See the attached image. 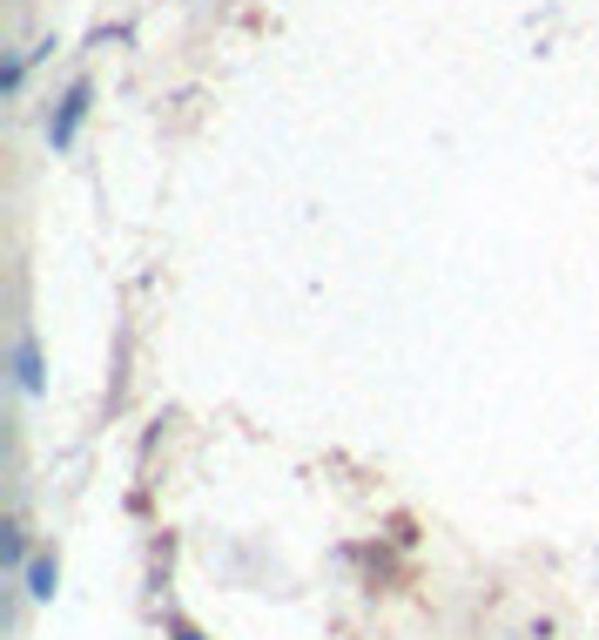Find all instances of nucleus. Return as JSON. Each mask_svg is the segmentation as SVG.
<instances>
[{
  "label": "nucleus",
  "instance_id": "obj_1",
  "mask_svg": "<svg viewBox=\"0 0 599 640\" xmlns=\"http://www.w3.org/2000/svg\"><path fill=\"white\" fill-rule=\"evenodd\" d=\"M82 115H88V82H82V88H68V102H61V115H55V149H68V142H74Z\"/></svg>",
  "mask_w": 599,
  "mask_h": 640
},
{
  "label": "nucleus",
  "instance_id": "obj_2",
  "mask_svg": "<svg viewBox=\"0 0 599 640\" xmlns=\"http://www.w3.org/2000/svg\"><path fill=\"white\" fill-rule=\"evenodd\" d=\"M27 593H34V600H48V593H55V567H48V559H34V573H27Z\"/></svg>",
  "mask_w": 599,
  "mask_h": 640
},
{
  "label": "nucleus",
  "instance_id": "obj_3",
  "mask_svg": "<svg viewBox=\"0 0 599 640\" xmlns=\"http://www.w3.org/2000/svg\"><path fill=\"white\" fill-rule=\"evenodd\" d=\"M21 384H27V391L41 384V365H34V344H27V337H21Z\"/></svg>",
  "mask_w": 599,
  "mask_h": 640
}]
</instances>
